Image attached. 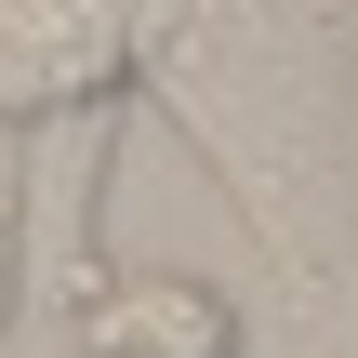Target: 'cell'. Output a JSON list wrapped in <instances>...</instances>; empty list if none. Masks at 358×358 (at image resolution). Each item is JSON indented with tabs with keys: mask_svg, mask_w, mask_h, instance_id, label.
I'll list each match as a JSON object with an SVG mask.
<instances>
[{
	"mask_svg": "<svg viewBox=\"0 0 358 358\" xmlns=\"http://www.w3.org/2000/svg\"><path fill=\"white\" fill-rule=\"evenodd\" d=\"M146 93L306 292H358L345 0H146Z\"/></svg>",
	"mask_w": 358,
	"mask_h": 358,
	"instance_id": "obj_1",
	"label": "cell"
},
{
	"mask_svg": "<svg viewBox=\"0 0 358 358\" xmlns=\"http://www.w3.org/2000/svg\"><path fill=\"white\" fill-rule=\"evenodd\" d=\"M146 93V0H0V133H66Z\"/></svg>",
	"mask_w": 358,
	"mask_h": 358,
	"instance_id": "obj_2",
	"label": "cell"
},
{
	"mask_svg": "<svg viewBox=\"0 0 358 358\" xmlns=\"http://www.w3.org/2000/svg\"><path fill=\"white\" fill-rule=\"evenodd\" d=\"M66 332L80 358H239V292H213L199 266H80L66 279Z\"/></svg>",
	"mask_w": 358,
	"mask_h": 358,
	"instance_id": "obj_3",
	"label": "cell"
}]
</instances>
